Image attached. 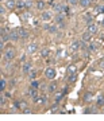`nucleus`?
Instances as JSON below:
<instances>
[{"label": "nucleus", "instance_id": "nucleus-1", "mask_svg": "<svg viewBox=\"0 0 104 121\" xmlns=\"http://www.w3.org/2000/svg\"><path fill=\"white\" fill-rule=\"evenodd\" d=\"M45 77L49 78V79H54V77H56V70L52 69V67H47L46 71H45Z\"/></svg>", "mask_w": 104, "mask_h": 121}, {"label": "nucleus", "instance_id": "nucleus-2", "mask_svg": "<svg viewBox=\"0 0 104 121\" xmlns=\"http://www.w3.org/2000/svg\"><path fill=\"white\" fill-rule=\"evenodd\" d=\"M80 47H81V42H78V40H74V42H72V43H70L69 50H70L72 52H76Z\"/></svg>", "mask_w": 104, "mask_h": 121}, {"label": "nucleus", "instance_id": "nucleus-3", "mask_svg": "<svg viewBox=\"0 0 104 121\" xmlns=\"http://www.w3.org/2000/svg\"><path fill=\"white\" fill-rule=\"evenodd\" d=\"M4 58L8 59V60L14 59V58H15V50H14V48H8V50L4 52Z\"/></svg>", "mask_w": 104, "mask_h": 121}, {"label": "nucleus", "instance_id": "nucleus-4", "mask_svg": "<svg viewBox=\"0 0 104 121\" xmlns=\"http://www.w3.org/2000/svg\"><path fill=\"white\" fill-rule=\"evenodd\" d=\"M56 22L58 23V26H60L61 28H64V27H65V17H64V15L58 13L57 17H56Z\"/></svg>", "mask_w": 104, "mask_h": 121}, {"label": "nucleus", "instance_id": "nucleus-5", "mask_svg": "<svg viewBox=\"0 0 104 121\" xmlns=\"http://www.w3.org/2000/svg\"><path fill=\"white\" fill-rule=\"evenodd\" d=\"M18 32H19V36L22 39H26L27 36H28V31H27L26 28H23V27H19V28H18Z\"/></svg>", "mask_w": 104, "mask_h": 121}, {"label": "nucleus", "instance_id": "nucleus-6", "mask_svg": "<svg viewBox=\"0 0 104 121\" xmlns=\"http://www.w3.org/2000/svg\"><path fill=\"white\" fill-rule=\"evenodd\" d=\"M37 48H38L37 43H30L28 46H27V52H28V54H33V52L37 51Z\"/></svg>", "mask_w": 104, "mask_h": 121}, {"label": "nucleus", "instance_id": "nucleus-7", "mask_svg": "<svg viewBox=\"0 0 104 121\" xmlns=\"http://www.w3.org/2000/svg\"><path fill=\"white\" fill-rule=\"evenodd\" d=\"M9 38L12 39V40H18V39L20 38V36H19V32H18V28L16 30H12L9 32Z\"/></svg>", "mask_w": 104, "mask_h": 121}, {"label": "nucleus", "instance_id": "nucleus-8", "mask_svg": "<svg viewBox=\"0 0 104 121\" xmlns=\"http://www.w3.org/2000/svg\"><path fill=\"white\" fill-rule=\"evenodd\" d=\"M97 31H99V28H97L96 24L92 23L91 26H88V32H91V34H97Z\"/></svg>", "mask_w": 104, "mask_h": 121}, {"label": "nucleus", "instance_id": "nucleus-9", "mask_svg": "<svg viewBox=\"0 0 104 121\" xmlns=\"http://www.w3.org/2000/svg\"><path fill=\"white\" fill-rule=\"evenodd\" d=\"M5 5H7V8L14 9L15 7H16V1H15V0H7V3H5Z\"/></svg>", "mask_w": 104, "mask_h": 121}, {"label": "nucleus", "instance_id": "nucleus-10", "mask_svg": "<svg viewBox=\"0 0 104 121\" xmlns=\"http://www.w3.org/2000/svg\"><path fill=\"white\" fill-rule=\"evenodd\" d=\"M42 19H43V20H50V19H52V12L43 11V12H42Z\"/></svg>", "mask_w": 104, "mask_h": 121}, {"label": "nucleus", "instance_id": "nucleus-11", "mask_svg": "<svg viewBox=\"0 0 104 121\" xmlns=\"http://www.w3.org/2000/svg\"><path fill=\"white\" fill-rule=\"evenodd\" d=\"M8 38H9V35L7 34V31H5L4 28H1V40H3V42H7Z\"/></svg>", "mask_w": 104, "mask_h": 121}, {"label": "nucleus", "instance_id": "nucleus-12", "mask_svg": "<svg viewBox=\"0 0 104 121\" xmlns=\"http://www.w3.org/2000/svg\"><path fill=\"white\" fill-rule=\"evenodd\" d=\"M92 3V0H80V5L81 7H84V8H87V7H89Z\"/></svg>", "mask_w": 104, "mask_h": 121}, {"label": "nucleus", "instance_id": "nucleus-13", "mask_svg": "<svg viewBox=\"0 0 104 121\" xmlns=\"http://www.w3.org/2000/svg\"><path fill=\"white\" fill-rule=\"evenodd\" d=\"M56 89H57V83L56 82H52L50 85H49V87H47V91H49V93H54Z\"/></svg>", "mask_w": 104, "mask_h": 121}, {"label": "nucleus", "instance_id": "nucleus-14", "mask_svg": "<svg viewBox=\"0 0 104 121\" xmlns=\"http://www.w3.org/2000/svg\"><path fill=\"white\" fill-rule=\"evenodd\" d=\"M68 81H69V83H73L77 81V74H69V77H68Z\"/></svg>", "mask_w": 104, "mask_h": 121}, {"label": "nucleus", "instance_id": "nucleus-15", "mask_svg": "<svg viewBox=\"0 0 104 121\" xmlns=\"http://www.w3.org/2000/svg\"><path fill=\"white\" fill-rule=\"evenodd\" d=\"M77 71V66L76 65H69V67H68V74H74Z\"/></svg>", "mask_w": 104, "mask_h": 121}, {"label": "nucleus", "instance_id": "nucleus-16", "mask_svg": "<svg viewBox=\"0 0 104 121\" xmlns=\"http://www.w3.org/2000/svg\"><path fill=\"white\" fill-rule=\"evenodd\" d=\"M84 101H85V102H91L92 101V93L91 91H87V93L84 94Z\"/></svg>", "mask_w": 104, "mask_h": 121}, {"label": "nucleus", "instance_id": "nucleus-17", "mask_svg": "<svg viewBox=\"0 0 104 121\" xmlns=\"http://www.w3.org/2000/svg\"><path fill=\"white\" fill-rule=\"evenodd\" d=\"M31 97H33V99H34L35 102H38L39 95H38V93H37V90H35V89H33V90H31Z\"/></svg>", "mask_w": 104, "mask_h": 121}, {"label": "nucleus", "instance_id": "nucleus-18", "mask_svg": "<svg viewBox=\"0 0 104 121\" xmlns=\"http://www.w3.org/2000/svg\"><path fill=\"white\" fill-rule=\"evenodd\" d=\"M41 55H42V58H47V56L50 55V50H49V48H43V50L41 51Z\"/></svg>", "mask_w": 104, "mask_h": 121}, {"label": "nucleus", "instance_id": "nucleus-19", "mask_svg": "<svg viewBox=\"0 0 104 121\" xmlns=\"http://www.w3.org/2000/svg\"><path fill=\"white\" fill-rule=\"evenodd\" d=\"M30 69H31V63H28V62H27V63H24V65H23V67H22L23 73H28V71H30Z\"/></svg>", "mask_w": 104, "mask_h": 121}, {"label": "nucleus", "instance_id": "nucleus-20", "mask_svg": "<svg viewBox=\"0 0 104 121\" xmlns=\"http://www.w3.org/2000/svg\"><path fill=\"white\" fill-rule=\"evenodd\" d=\"M91 32H84V34H82V40H84V42H88V40H91Z\"/></svg>", "mask_w": 104, "mask_h": 121}, {"label": "nucleus", "instance_id": "nucleus-21", "mask_svg": "<svg viewBox=\"0 0 104 121\" xmlns=\"http://www.w3.org/2000/svg\"><path fill=\"white\" fill-rule=\"evenodd\" d=\"M62 97H64V91L62 93H57L56 94V98H54V101H56V104H58L61 99H62Z\"/></svg>", "mask_w": 104, "mask_h": 121}, {"label": "nucleus", "instance_id": "nucleus-22", "mask_svg": "<svg viewBox=\"0 0 104 121\" xmlns=\"http://www.w3.org/2000/svg\"><path fill=\"white\" fill-rule=\"evenodd\" d=\"M97 105H99V106H103L104 105V95L103 94H100L99 97H97Z\"/></svg>", "mask_w": 104, "mask_h": 121}, {"label": "nucleus", "instance_id": "nucleus-23", "mask_svg": "<svg viewBox=\"0 0 104 121\" xmlns=\"http://www.w3.org/2000/svg\"><path fill=\"white\" fill-rule=\"evenodd\" d=\"M95 12L96 13H104V5H97L95 8Z\"/></svg>", "mask_w": 104, "mask_h": 121}, {"label": "nucleus", "instance_id": "nucleus-24", "mask_svg": "<svg viewBox=\"0 0 104 121\" xmlns=\"http://www.w3.org/2000/svg\"><path fill=\"white\" fill-rule=\"evenodd\" d=\"M16 7H18V8H20V9H23L24 7H26V3H24L23 0H20V1H16Z\"/></svg>", "mask_w": 104, "mask_h": 121}, {"label": "nucleus", "instance_id": "nucleus-25", "mask_svg": "<svg viewBox=\"0 0 104 121\" xmlns=\"http://www.w3.org/2000/svg\"><path fill=\"white\" fill-rule=\"evenodd\" d=\"M45 1H38V3H37V8L38 9H43L45 8Z\"/></svg>", "mask_w": 104, "mask_h": 121}, {"label": "nucleus", "instance_id": "nucleus-26", "mask_svg": "<svg viewBox=\"0 0 104 121\" xmlns=\"http://www.w3.org/2000/svg\"><path fill=\"white\" fill-rule=\"evenodd\" d=\"M54 9L57 11V13H61V12H62V5H61V4H56V5H54Z\"/></svg>", "mask_w": 104, "mask_h": 121}, {"label": "nucleus", "instance_id": "nucleus-27", "mask_svg": "<svg viewBox=\"0 0 104 121\" xmlns=\"http://www.w3.org/2000/svg\"><path fill=\"white\" fill-rule=\"evenodd\" d=\"M85 20H87V24H88V26H91L92 22H93V20H92V16H91V15H87V16H85Z\"/></svg>", "mask_w": 104, "mask_h": 121}, {"label": "nucleus", "instance_id": "nucleus-28", "mask_svg": "<svg viewBox=\"0 0 104 121\" xmlns=\"http://www.w3.org/2000/svg\"><path fill=\"white\" fill-rule=\"evenodd\" d=\"M0 85H1V86H0V90L3 91L5 89V86H7V82H5L4 79H1V81H0Z\"/></svg>", "mask_w": 104, "mask_h": 121}, {"label": "nucleus", "instance_id": "nucleus-29", "mask_svg": "<svg viewBox=\"0 0 104 121\" xmlns=\"http://www.w3.org/2000/svg\"><path fill=\"white\" fill-rule=\"evenodd\" d=\"M47 31L50 32V34H54V32H57V27L56 26H50L47 28Z\"/></svg>", "mask_w": 104, "mask_h": 121}, {"label": "nucleus", "instance_id": "nucleus-30", "mask_svg": "<svg viewBox=\"0 0 104 121\" xmlns=\"http://www.w3.org/2000/svg\"><path fill=\"white\" fill-rule=\"evenodd\" d=\"M20 17H22L23 20H28V19H30V13H28V12L22 13V15H20Z\"/></svg>", "mask_w": 104, "mask_h": 121}, {"label": "nucleus", "instance_id": "nucleus-31", "mask_svg": "<svg viewBox=\"0 0 104 121\" xmlns=\"http://www.w3.org/2000/svg\"><path fill=\"white\" fill-rule=\"evenodd\" d=\"M38 87H39V83L37 82V81H34V82L31 83V89H35V90H38Z\"/></svg>", "mask_w": 104, "mask_h": 121}, {"label": "nucleus", "instance_id": "nucleus-32", "mask_svg": "<svg viewBox=\"0 0 104 121\" xmlns=\"http://www.w3.org/2000/svg\"><path fill=\"white\" fill-rule=\"evenodd\" d=\"M28 77H30L31 79H34V78L37 77V71H34V70H33V71H30V74H28Z\"/></svg>", "mask_w": 104, "mask_h": 121}, {"label": "nucleus", "instance_id": "nucleus-33", "mask_svg": "<svg viewBox=\"0 0 104 121\" xmlns=\"http://www.w3.org/2000/svg\"><path fill=\"white\" fill-rule=\"evenodd\" d=\"M38 102H39V104H45V102H46V97H45V95H42V97L38 99Z\"/></svg>", "mask_w": 104, "mask_h": 121}, {"label": "nucleus", "instance_id": "nucleus-34", "mask_svg": "<svg viewBox=\"0 0 104 121\" xmlns=\"http://www.w3.org/2000/svg\"><path fill=\"white\" fill-rule=\"evenodd\" d=\"M62 12L69 13V7H68V5H62Z\"/></svg>", "mask_w": 104, "mask_h": 121}, {"label": "nucleus", "instance_id": "nucleus-35", "mask_svg": "<svg viewBox=\"0 0 104 121\" xmlns=\"http://www.w3.org/2000/svg\"><path fill=\"white\" fill-rule=\"evenodd\" d=\"M95 48H96V47H95V44H92V43H91L89 46H88V51H95Z\"/></svg>", "mask_w": 104, "mask_h": 121}, {"label": "nucleus", "instance_id": "nucleus-36", "mask_svg": "<svg viewBox=\"0 0 104 121\" xmlns=\"http://www.w3.org/2000/svg\"><path fill=\"white\" fill-rule=\"evenodd\" d=\"M14 108H15V109L20 108V101H15V104H14Z\"/></svg>", "mask_w": 104, "mask_h": 121}, {"label": "nucleus", "instance_id": "nucleus-37", "mask_svg": "<svg viewBox=\"0 0 104 121\" xmlns=\"http://www.w3.org/2000/svg\"><path fill=\"white\" fill-rule=\"evenodd\" d=\"M20 108H22V109L27 108V105H26V102H24V101H20Z\"/></svg>", "mask_w": 104, "mask_h": 121}, {"label": "nucleus", "instance_id": "nucleus-38", "mask_svg": "<svg viewBox=\"0 0 104 121\" xmlns=\"http://www.w3.org/2000/svg\"><path fill=\"white\" fill-rule=\"evenodd\" d=\"M69 3L73 4V5H76V4H78V0H69Z\"/></svg>", "mask_w": 104, "mask_h": 121}, {"label": "nucleus", "instance_id": "nucleus-39", "mask_svg": "<svg viewBox=\"0 0 104 121\" xmlns=\"http://www.w3.org/2000/svg\"><path fill=\"white\" fill-rule=\"evenodd\" d=\"M23 113H24V114H30L31 110H30V109H26V108H24V109H23Z\"/></svg>", "mask_w": 104, "mask_h": 121}, {"label": "nucleus", "instance_id": "nucleus-40", "mask_svg": "<svg viewBox=\"0 0 104 121\" xmlns=\"http://www.w3.org/2000/svg\"><path fill=\"white\" fill-rule=\"evenodd\" d=\"M4 104H5V99H4V97H1V98H0V105L3 106Z\"/></svg>", "mask_w": 104, "mask_h": 121}, {"label": "nucleus", "instance_id": "nucleus-41", "mask_svg": "<svg viewBox=\"0 0 104 121\" xmlns=\"http://www.w3.org/2000/svg\"><path fill=\"white\" fill-rule=\"evenodd\" d=\"M15 83H16V79H11V81H9V85H11V86H15Z\"/></svg>", "mask_w": 104, "mask_h": 121}, {"label": "nucleus", "instance_id": "nucleus-42", "mask_svg": "<svg viewBox=\"0 0 104 121\" xmlns=\"http://www.w3.org/2000/svg\"><path fill=\"white\" fill-rule=\"evenodd\" d=\"M24 3H26V7H27V8H28V7H31V1H30V0H27V1L24 0Z\"/></svg>", "mask_w": 104, "mask_h": 121}, {"label": "nucleus", "instance_id": "nucleus-43", "mask_svg": "<svg viewBox=\"0 0 104 121\" xmlns=\"http://www.w3.org/2000/svg\"><path fill=\"white\" fill-rule=\"evenodd\" d=\"M0 13H1V16H3V15H4V7H3V5H1V7H0Z\"/></svg>", "mask_w": 104, "mask_h": 121}, {"label": "nucleus", "instance_id": "nucleus-44", "mask_svg": "<svg viewBox=\"0 0 104 121\" xmlns=\"http://www.w3.org/2000/svg\"><path fill=\"white\" fill-rule=\"evenodd\" d=\"M99 65H100V67H104V59H103V60H100Z\"/></svg>", "mask_w": 104, "mask_h": 121}, {"label": "nucleus", "instance_id": "nucleus-45", "mask_svg": "<svg viewBox=\"0 0 104 121\" xmlns=\"http://www.w3.org/2000/svg\"><path fill=\"white\" fill-rule=\"evenodd\" d=\"M101 24H103V26H104V19H103V20H101Z\"/></svg>", "mask_w": 104, "mask_h": 121}]
</instances>
